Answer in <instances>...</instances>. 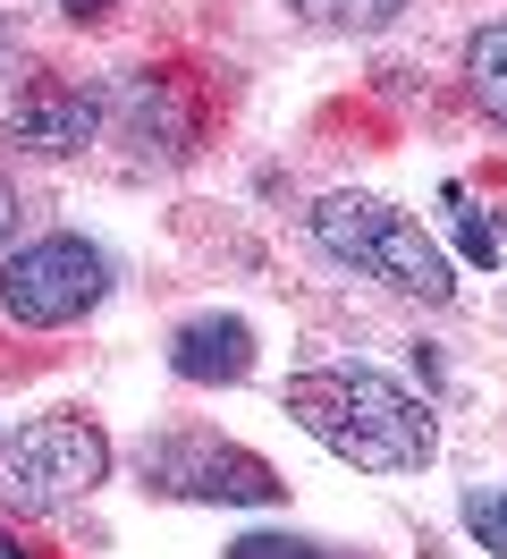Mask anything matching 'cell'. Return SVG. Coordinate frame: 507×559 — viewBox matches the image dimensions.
Masks as SVG:
<instances>
[{
  "label": "cell",
  "mask_w": 507,
  "mask_h": 559,
  "mask_svg": "<svg viewBox=\"0 0 507 559\" xmlns=\"http://www.w3.org/2000/svg\"><path fill=\"white\" fill-rule=\"evenodd\" d=\"M9 229H17V195H9V178H0V246H9Z\"/></svg>",
  "instance_id": "obj_12"
},
{
  "label": "cell",
  "mask_w": 507,
  "mask_h": 559,
  "mask_svg": "<svg viewBox=\"0 0 507 559\" xmlns=\"http://www.w3.org/2000/svg\"><path fill=\"white\" fill-rule=\"evenodd\" d=\"M288 9H304L313 26H338V35H372V26H389L406 0H288Z\"/></svg>",
  "instance_id": "obj_9"
},
{
  "label": "cell",
  "mask_w": 507,
  "mask_h": 559,
  "mask_svg": "<svg viewBox=\"0 0 507 559\" xmlns=\"http://www.w3.org/2000/svg\"><path fill=\"white\" fill-rule=\"evenodd\" d=\"M466 94L507 128V17H491V26L466 35Z\"/></svg>",
  "instance_id": "obj_8"
},
{
  "label": "cell",
  "mask_w": 507,
  "mask_h": 559,
  "mask_svg": "<svg viewBox=\"0 0 507 559\" xmlns=\"http://www.w3.org/2000/svg\"><path fill=\"white\" fill-rule=\"evenodd\" d=\"M101 484H110V432L94 416H34L0 441V509L17 518H60Z\"/></svg>",
  "instance_id": "obj_3"
},
{
  "label": "cell",
  "mask_w": 507,
  "mask_h": 559,
  "mask_svg": "<svg viewBox=\"0 0 507 559\" xmlns=\"http://www.w3.org/2000/svg\"><path fill=\"white\" fill-rule=\"evenodd\" d=\"M466 534L491 559H507V491H466Z\"/></svg>",
  "instance_id": "obj_10"
},
{
  "label": "cell",
  "mask_w": 507,
  "mask_h": 559,
  "mask_svg": "<svg viewBox=\"0 0 507 559\" xmlns=\"http://www.w3.org/2000/svg\"><path fill=\"white\" fill-rule=\"evenodd\" d=\"M68 17H76V26H94V17H110V0H60Z\"/></svg>",
  "instance_id": "obj_11"
},
{
  "label": "cell",
  "mask_w": 507,
  "mask_h": 559,
  "mask_svg": "<svg viewBox=\"0 0 507 559\" xmlns=\"http://www.w3.org/2000/svg\"><path fill=\"white\" fill-rule=\"evenodd\" d=\"M169 373H178V382H245V373H254V331H245L237 314L178 322V340H169Z\"/></svg>",
  "instance_id": "obj_7"
},
{
  "label": "cell",
  "mask_w": 507,
  "mask_h": 559,
  "mask_svg": "<svg viewBox=\"0 0 507 559\" xmlns=\"http://www.w3.org/2000/svg\"><path fill=\"white\" fill-rule=\"evenodd\" d=\"M313 246L347 263L355 280H381L398 297H423V306H448L457 297V263L448 246L414 221V212L381 204V195H322L313 204Z\"/></svg>",
  "instance_id": "obj_2"
},
{
  "label": "cell",
  "mask_w": 507,
  "mask_h": 559,
  "mask_svg": "<svg viewBox=\"0 0 507 559\" xmlns=\"http://www.w3.org/2000/svg\"><path fill=\"white\" fill-rule=\"evenodd\" d=\"M0 559H26V551H17V543H9V534H0Z\"/></svg>",
  "instance_id": "obj_13"
},
{
  "label": "cell",
  "mask_w": 507,
  "mask_h": 559,
  "mask_svg": "<svg viewBox=\"0 0 507 559\" xmlns=\"http://www.w3.org/2000/svg\"><path fill=\"white\" fill-rule=\"evenodd\" d=\"M135 475L144 491H161V500H220V509H270L279 500V466L254 457L245 441H220V432H153L144 450H135Z\"/></svg>",
  "instance_id": "obj_4"
},
{
  "label": "cell",
  "mask_w": 507,
  "mask_h": 559,
  "mask_svg": "<svg viewBox=\"0 0 507 559\" xmlns=\"http://www.w3.org/2000/svg\"><path fill=\"white\" fill-rule=\"evenodd\" d=\"M101 128V110L85 85H68V76H34L17 110H9V144H26V153H85Z\"/></svg>",
  "instance_id": "obj_6"
},
{
  "label": "cell",
  "mask_w": 507,
  "mask_h": 559,
  "mask_svg": "<svg viewBox=\"0 0 507 559\" xmlns=\"http://www.w3.org/2000/svg\"><path fill=\"white\" fill-rule=\"evenodd\" d=\"M279 407L288 424H304L330 457H347L355 475H423L439 450L432 407L398 390L372 365H313V373H288L279 382Z\"/></svg>",
  "instance_id": "obj_1"
},
{
  "label": "cell",
  "mask_w": 507,
  "mask_h": 559,
  "mask_svg": "<svg viewBox=\"0 0 507 559\" xmlns=\"http://www.w3.org/2000/svg\"><path fill=\"white\" fill-rule=\"evenodd\" d=\"M101 288H110L101 246H85V238H26L9 263H0V314L26 322V331H60V322L94 314Z\"/></svg>",
  "instance_id": "obj_5"
},
{
  "label": "cell",
  "mask_w": 507,
  "mask_h": 559,
  "mask_svg": "<svg viewBox=\"0 0 507 559\" xmlns=\"http://www.w3.org/2000/svg\"><path fill=\"white\" fill-rule=\"evenodd\" d=\"M0 69H9V26H0Z\"/></svg>",
  "instance_id": "obj_14"
}]
</instances>
